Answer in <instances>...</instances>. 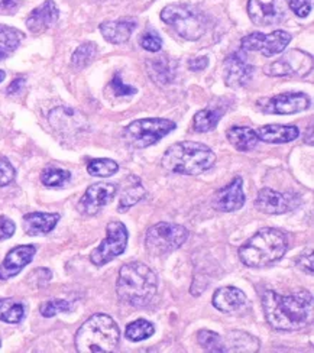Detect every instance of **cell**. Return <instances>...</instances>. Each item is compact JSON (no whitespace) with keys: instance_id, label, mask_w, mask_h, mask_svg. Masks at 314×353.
Instances as JSON below:
<instances>
[{"instance_id":"cell-32","label":"cell","mask_w":314,"mask_h":353,"mask_svg":"<svg viewBox=\"0 0 314 353\" xmlns=\"http://www.w3.org/2000/svg\"><path fill=\"white\" fill-rule=\"evenodd\" d=\"M145 188L142 187V184H141V181L137 179V183L135 184H129L126 188H125V191H124V194H122V197H121V201H119V213H125V212H128L132 205H135L137 203H139L144 197H145Z\"/></svg>"},{"instance_id":"cell-33","label":"cell","mask_w":314,"mask_h":353,"mask_svg":"<svg viewBox=\"0 0 314 353\" xmlns=\"http://www.w3.org/2000/svg\"><path fill=\"white\" fill-rule=\"evenodd\" d=\"M96 54H97L96 43L95 42H84L76 51H74V54L71 57V65L76 70H83L84 67H87L95 60Z\"/></svg>"},{"instance_id":"cell-40","label":"cell","mask_w":314,"mask_h":353,"mask_svg":"<svg viewBox=\"0 0 314 353\" xmlns=\"http://www.w3.org/2000/svg\"><path fill=\"white\" fill-rule=\"evenodd\" d=\"M110 85H112L113 93L116 96H132V94L137 93V88L124 83L121 74H115L113 80L110 81Z\"/></svg>"},{"instance_id":"cell-21","label":"cell","mask_w":314,"mask_h":353,"mask_svg":"<svg viewBox=\"0 0 314 353\" xmlns=\"http://www.w3.org/2000/svg\"><path fill=\"white\" fill-rule=\"evenodd\" d=\"M135 29H137V21H133L130 18L100 23V32L103 38L110 43H115V46L129 41Z\"/></svg>"},{"instance_id":"cell-43","label":"cell","mask_w":314,"mask_h":353,"mask_svg":"<svg viewBox=\"0 0 314 353\" xmlns=\"http://www.w3.org/2000/svg\"><path fill=\"white\" fill-rule=\"evenodd\" d=\"M17 230V225L6 216H0V241H5L12 238Z\"/></svg>"},{"instance_id":"cell-14","label":"cell","mask_w":314,"mask_h":353,"mask_svg":"<svg viewBox=\"0 0 314 353\" xmlns=\"http://www.w3.org/2000/svg\"><path fill=\"white\" fill-rule=\"evenodd\" d=\"M311 100L304 93H286L268 99L262 103L261 109L265 113L273 114H295L310 108Z\"/></svg>"},{"instance_id":"cell-17","label":"cell","mask_w":314,"mask_h":353,"mask_svg":"<svg viewBox=\"0 0 314 353\" xmlns=\"http://www.w3.org/2000/svg\"><path fill=\"white\" fill-rule=\"evenodd\" d=\"M35 254L37 248L34 245H19L10 249L2 265H0V279L8 281V279L21 274L26 265L32 262Z\"/></svg>"},{"instance_id":"cell-36","label":"cell","mask_w":314,"mask_h":353,"mask_svg":"<svg viewBox=\"0 0 314 353\" xmlns=\"http://www.w3.org/2000/svg\"><path fill=\"white\" fill-rule=\"evenodd\" d=\"M197 342L207 352H224L223 337L212 330H200L197 333Z\"/></svg>"},{"instance_id":"cell-12","label":"cell","mask_w":314,"mask_h":353,"mask_svg":"<svg viewBox=\"0 0 314 353\" xmlns=\"http://www.w3.org/2000/svg\"><path fill=\"white\" fill-rule=\"evenodd\" d=\"M302 199L294 193H279L271 188H262L255 199V208L265 214H284L295 210Z\"/></svg>"},{"instance_id":"cell-6","label":"cell","mask_w":314,"mask_h":353,"mask_svg":"<svg viewBox=\"0 0 314 353\" xmlns=\"http://www.w3.org/2000/svg\"><path fill=\"white\" fill-rule=\"evenodd\" d=\"M161 19L186 41L200 39L207 29L204 13L187 3H171L166 6L161 12Z\"/></svg>"},{"instance_id":"cell-42","label":"cell","mask_w":314,"mask_h":353,"mask_svg":"<svg viewBox=\"0 0 314 353\" xmlns=\"http://www.w3.org/2000/svg\"><path fill=\"white\" fill-rule=\"evenodd\" d=\"M262 35H264L262 32H253V34H249V35L244 37L242 41H241L242 50H245V51H259Z\"/></svg>"},{"instance_id":"cell-37","label":"cell","mask_w":314,"mask_h":353,"mask_svg":"<svg viewBox=\"0 0 314 353\" xmlns=\"http://www.w3.org/2000/svg\"><path fill=\"white\" fill-rule=\"evenodd\" d=\"M71 303L67 300H59V299H54V300H48L41 304L39 307V312L43 317H54L58 313H68L71 312Z\"/></svg>"},{"instance_id":"cell-5","label":"cell","mask_w":314,"mask_h":353,"mask_svg":"<svg viewBox=\"0 0 314 353\" xmlns=\"http://www.w3.org/2000/svg\"><path fill=\"white\" fill-rule=\"evenodd\" d=\"M121 341L116 321L103 313L87 319L76 333V349L80 353L113 352Z\"/></svg>"},{"instance_id":"cell-26","label":"cell","mask_w":314,"mask_h":353,"mask_svg":"<svg viewBox=\"0 0 314 353\" xmlns=\"http://www.w3.org/2000/svg\"><path fill=\"white\" fill-rule=\"evenodd\" d=\"M226 137L235 148L242 152L252 151L259 142L257 132L248 126H233L226 132Z\"/></svg>"},{"instance_id":"cell-46","label":"cell","mask_w":314,"mask_h":353,"mask_svg":"<svg viewBox=\"0 0 314 353\" xmlns=\"http://www.w3.org/2000/svg\"><path fill=\"white\" fill-rule=\"evenodd\" d=\"M207 65H208V58L207 57H197V58H193V60L188 61V67L193 71L206 70Z\"/></svg>"},{"instance_id":"cell-27","label":"cell","mask_w":314,"mask_h":353,"mask_svg":"<svg viewBox=\"0 0 314 353\" xmlns=\"http://www.w3.org/2000/svg\"><path fill=\"white\" fill-rule=\"evenodd\" d=\"M291 42V35L286 31H274L273 34H264L261 39L259 52L265 57H273L284 52Z\"/></svg>"},{"instance_id":"cell-45","label":"cell","mask_w":314,"mask_h":353,"mask_svg":"<svg viewBox=\"0 0 314 353\" xmlns=\"http://www.w3.org/2000/svg\"><path fill=\"white\" fill-rule=\"evenodd\" d=\"M21 6V0H0V13H13Z\"/></svg>"},{"instance_id":"cell-34","label":"cell","mask_w":314,"mask_h":353,"mask_svg":"<svg viewBox=\"0 0 314 353\" xmlns=\"http://www.w3.org/2000/svg\"><path fill=\"white\" fill-rule=\"evenodd\" d=\"M119 171L117 163L109 158H97L92 159L87 164V172L93 176H101V179H106V176H112Z\"/></svg>"},{"instance_id":"cell-3","label":"cell","mask_w":314,"mask_h":353,"mask_svg":"<svg viewBox=\"0 0 314 353\" xmlns=\"http://www.w3.org/2000/svg\"><path fill=\"white\" fill-rule=\"evenodd\" d=\"M216 164V155L207 145L193 141L171 145L161 159V165L173 174L199 175Z\"/></svg>"},{"instance_id":"cell-13","label":"cell","mask_w":314,"mask_h":353,"mask_svg":"<svg viewBox=\"0 0 314 353\" xmlns=\"http://www.w3.org/2000/svg\"><path fill=\"white\" fill-rule=\"evenodd\" d=\"M116 193V184L97 183L90 185L79 201V212L84 216H95L104 208V205L112 203Z\"/></svg>"},{"instance_id":"cell-39","label":"cell","mask_w":314,"mask_h":353,"mask_svg":"<svg viewBox=\"0 0 314 353\" xmlns=\"http://www.w3.org/2000/svg\"><path fill=\"white\" fill-rule=\"evenodd\" d=\"M141 47L149 52H158L162 48V39L157 32H145L139 39Z\"/></svg>"},{"instance_id":"cell-8","label":"cell","mask_w":314,"mask_h":353,"mask_svg":"<svg viewBox=\"0 0 314 353\" xmlns=\"http://www.w3.org/2000/svg\"><path fill=\"white\" fill-rule=\"evenodd\" d=\"M190 232L175 223L159 222L148 229L145 234V248L153 256H162L177 251L188 239Z\"/></svg>"},{"instance_id":"cell-15","label":"cell","mask_w":314,"mask_h":353,"mask_svg":"<svg viewBox=\"0 0 314 353\" xmlns=\"http://www.w3.org/2000/svg\"><path fill=\"white\" fill-rule=\"evenodd\" d=\"M244 204H245V194H244V181L241 176H235L228 185L219 188L213 197L215 209L224 213L241 210L244 208Z\"/></svg>"},{"instance_id":"cell-48","label":"cell","mask_w":314,"mask_h":353,"mask_svg":"<svg viewBox=\"0 0 314 353\" xmlns=\"http://www.w3.org/2000/svg\"><path fill=\"white\" fill-rule=\"evenodd\" d=\"M5 77H6V72L3 70H0V83L5 80Z\"/></svg>"},{"instance_id":"cell-10","label":"cell","mask_w":314,"mask_h":353,"mask_svg":"<svg viewBox=\"0 0 314 353\" xmlns=\"http://www.w3.org/2000/svg\"><path fill=\"white\" fill-rule=\"evenodd\" d=\"M311 68V55L300 50H293L278 60L268 63L264 67V72L269 77H306Z\"/></svg>"},{"instance_id":"cell-4","label":"cell","mask_w":314,"mask_h":353,"mask_svg":"<svg viewBox=\"0 0 314 353\" xmlns=\"http://www.w3.org/2000/svg\"><path fill=\"white\" fill-rule=\"evenodd\" d=\"M288 241L281 230L264 228L239 248V258L249 268H265L287 252Z\"/></svg>"},{"instance_id":"cell-30","label":"cell","mask_w":314,"mask_h":353,"mask_svg":"<svg viewBox=\"0 0 314 353\" xmlns=\"http://www.w3.org/2000/svg\"><path fill=\"white\" fill-rule=\"evenodd\" d=\"M25 317V305L13 299H0V321L18 325Z\"/></svg>"},{"instance_id":"cell-11","label":"cell","mask_w":314,"mask_h":353,"mask_svg":"<svg viewBox=\"0 0 314 353\" xmlns=\"http://www.w3.org/2000/svg\"><path fill=\"white\" fill-rule=\"evenodd\" d=\"M287 0H249L248 14L258 26H269L282 22L287 17Z\"/></svg>"},{"instance_id":"cell-25","label":"cell","mask_w":314,"mask_h":353,"mask_svg":"<svg viewBox=\"0 0 314 353\" xmlns=\"http://www.w3.org/2000/svg\"><path fill=\"white\" fill-rule=\"evenodd\" d=\"M224 352H258L261 342L255 336L241 330H232L223 339Z\"/></svg>"},{"instance_id":"cell-23","label":"cell","mask_w":314,"mask_h":353,"mask_svg":"<svg viewBox=\"0 0 314 353\" xmlns=\"http://www.w3.org/2000/svg\"><path fill=\"white\" fill-rule=\"evenodd\" d=\"M51 125L63 134H74L83 128H86V122L83 116L76 110L67 108H58L50 113Z\"/></svg>"},{"instance_id":"cell-44","label":"cell","mask_w":314,"mask_h":353,"mask_svg":"<svg viewBox=\"0 0 314 353\" xmlns=\"http://www.w3.org/2000/svg\"><path fill=\"white\" fill-rule=\"evenodd\" d=\"M297 267L300 268L302 271L313 275V271H314V268H313V254L311 252L303 254L300 258L297 259Z\"/></svg>"},{"instance_id":"cell-19","label":"cell","mask_w":314,"mask_h":353,"mask_svg":"<svg viewBox=\"0 0 314 353\" xmlns=\"http://www.w3.org/2000/svg\"><path fill=\"white\" fill-rule=\"evenodd\" d=\"M246 294L236 287H223L213 294V305L222 313H237L246 305Z\"/></svg>"},{"instance_id":"cell-35","label":"cell","mask_w":314,"mask_h":353,"mask_svg":"<svg viewBox=\"0 0 314 353\" xmlns=\"http://www.w3.org/2000/svg\"><path fill=\"white\" fill-rule=\"evenodd\" d=\"M71 180V174L66 170L50 167L43 170L41 174V181L47 187H63Z\"/></svg>"},{"instance_id":"cell-29","label":"cell","mask_w":314,"mask_h":353,"mask_svg":"<svg viewBox=\"0 0 314 353\" xmlns=\"http://www.w3.org/2000/svg\"><path fill=\"white\" fill-rule=\"evenodd\" d=\"M149 76L158 84H168L174 80L175 67L167 57H159L158 60L149 63Z\"/></svg>"},{"instance_id":"cell-7","label":"cell","mask_w":314,"mask_h":353,"mask_svg":"<svg viewBox=\"0 0 314 353\" xmlns=\"http://www.w3.org/2000/svg\"><path fill=\"white\" fill-rule=\"evenodd\" d=\"M177 128L173 121L162 117H146L132 122L124 130V139L135 150H144L159 142Z\"/></svg>"},{"instance_id":"cell-28","label":"cell","mask_w":314,"mask_h":353,"mask_svg":"<svg viewBox=\"0 0 314 353\" xmlns=\"http://www.w3.org/2000/svg\"><path fill=\"white\" fill-rule=\"evenodd\" d=\"M23 35L21 31L6 25H0V60L12 55L21 46Z\"/></svg>"},{"instance_id":"cell-9","label":"cell","mask_w":314,"mask_h":353,"mask_svg":"<svg viewBox=\"0 0 314 353\" xmlns=\"http://www.w3.org/2000/svg\"><path fill=\"white\" fill-rule=\"evenodd\" d=\"M106 238L90 254V261L96 267H103L125 252L129 233L122 222H110L106 226Z\"/></svg>"},{"instance_id":"cell-1","label":"cell","mask_w":314,"mask_h":353,"mask_svg":"<svg viewBox=\"0 0 314 353\" xmlns=\"http://www.w3.org/2000/svg\"><path fill=\"white\" fill-rule=\"evenodd\" d=\"M262 308L268 325L279 332H297L313 323V296L307 290L281 296L273 290L261 294Z\"/></svg>"},{"instance_id":"cell-31","label":"cell","mask_w":314,"mask_h":353,"mask_svg":"<svg viewBox=\"0 0 314 353\" xmlns=\"http://www.w3.org/2000/svg\"><path fill=\"white\" fill-rule=\"evenodd\" d=\"M155 333L154 323L148 321L145 319H138L126 326L125 336L130 342H142L148 337H151Z\"/></svg>"},{"instance_id":"cell-24","label":"cell","mask_w":314,"mask_h":353,"mask_svg":"<svg viewBox=\"0 0 314 353\" xmlns=\"http://www.w3.org/2000/svg\"><path fill=\"white\" fill-rule=\"evenodd\" d=\"M224 112H226V108L223 105H213V103H210L207 108L194 114V119H193L194 130L200 132V134L213 130L219 125Z\"/></svg>"},{"instance_id":"cell-22","label":"cell","mask_w":314,"mask_h":353,"mask_svg":"<svg viewBox=\"0 0 314 353\" xmlns=\"http://www.w3.org/2000/svg\"><path fill=\"white\" fill-rule=\"evenodd\" d=\"M255 132L259 141L266 143H288L300 137V129L294 125H265Z\"/></svg>"},{"instance_id":"cell-38","label":"cell","mask_w":314,"mask_h":353,"mask_svg":"<svg viewBox=\"0 0 314 353\" xmlns=\"http://www.w3.org/2000/svg\"><path fill=\"white\" fill-rule=\"evenodd\" d=\"M14 176H17V171H14L13 165L9 163V159L0 154V187L9 185Z\"/></svg>"},{"instance_id":"cell-2","label":"cell","mask_w":314,"mask_h":353,"mask_svg":"<svg viewBox=\"0 0 314 353\" xmlns=\"http://www.w3.org/2000/svg\"><path fill=\"white\" fill-rule=\"evenodd\" d=\"M158 291L157 274L144 262L125 263L116 281L117 297L130 307H145L154 300Z\"/></svg>"},{"instance_id":"cell-47","label":"cell","mask_w":314,"mask_h":353,"mask_svg":"<svg viewBox=\"0 0 314 353\" xmlns=\"http://www.w3.org/2000/svg\"><path fill=\"white\" fill-rule=\"evenodd\" d=\"M25 85V80L23 79H17L13 80V83L8 87V93L9 94H17V93H21L22 88Z\"/></svg>"},{"instance_id":"cell-41","label":"cell","mask_w":314,"mask_h":353,"mask_svg":"<svg viewBox=\"0 0 314 353\" xmlns=\"http://www.w3.org/2000/svg\"><path fill=\"white\" fill-rule=\"evenodd\" d=\"M288 8L297 14L298 18H307L311 12L310 0H290Z\"/></svg>"},{"instance_id":"cell-18","label":"cell","mask_w":314,"mask_h":353,"mask_svg":"<svg viewBox=\"0 0 314 353\" xmlns=\"http://www.w3.org/2000/svg\"><path fill=\"white\" fill-rule=\"evenodd\" d=\"M58 18L59 10L54 0H45L41 6L35 8L31 12V14H29L26 19V26L29 29V32L39 35L51 29L57 23Z\"/></svg>"},{"instance_id":"cell-20","label":"cell","mask_w":314,"mask_h":353,"mask_svg":"<svg viewBox=\"0 0 314 353\" xmlns=\"http://www.w3.org/2000/svg\"><path fill=\"white\" fill-rule=\"evenodd\" d=\"M59 222L58 213H28L23 216V230L29 236H41L52 232Z\"/></svg>"},{"instance_id":"cell-16","label":"cell","mask_w":314,"mask_h":353,"mask_svg":"<svg viewBox=\"0 0 314 353\" xmlns=\"http://www.w3.org/2000/svg\"><path fill=\"white\" fill-rule=\"evenodd\" d=\"M253 76V67L241 52L230 54L224 60V83L232 88L246 85Z\"/></svg>"}]
</instances>
